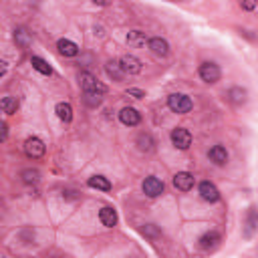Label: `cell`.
Listing matches in <instances>:
<instances>
[{"label": "cell", "mask_w": 258, "mask_h": 258, "mask_svg": "<svg viewBox=\"0 0 258 258\" xmlns=\"http://www.w3.org/2000/svg\"><path fill=\"white\" fill-rule=\"evenodd\" d=\"M79 83H81V87H83V91L85 93H95V95H105L107 93V87L103 85V83H99L91 73H81L79 75Z\"/></svg>", "instance_id": "6da1fadb"}, {"label": "cell", "mask_w": 258, "mask_h": 258, "mask_svg": "<svg viewBox=\"0 0 258 258\" xmlns=\"http://www.w3.org/2000/svg\"><path fill=\"white\" fill-rule=\"evenodd\" d=\"M25 154H27L29 158H33V160L43 158V156H45V144H43V140H39V138H29V140L25 142Z\"/></svg>", "instance_id": "277c9868"}, {"label": "cell", "mask_w": 258, "mask_h": 258, "mask_svg": "<svg viewBox=\"0 0 258 258\" xmlns=\"http://www.w3.org/2000/svg\"><path fill=\"white\" fill-rule=\"evenodd\" d=\"M246 226H248L246 236H250V234H252V230L258 226V214H256V210H254V208H250V210H248V216H246Z\"/></svg>", "instance_id": "603a6c76"}, {"label": "cell", "mask_w": 258, "mask_h": 258, "mask_svg": "<svg viewBox=\"0 0 258 258\" xmlns=\"http://www.w3.org/2000/svg\"><path fill=\"white\" fill-rule=\"evenodd\" d=\"M87 184H89V188H95V190H103V192L111 190V182L107 178H103V176H93V178H89Z\"/></svg>", "instance_id": "d6986e66"}, {"label": "cell", "mask_w": 258, "mask_h": 258, "mask_svg": "<svg viewBox=\"0 0 258 258\" xmlns=\"http://www.w3.org/2000/svg\"><path fill=\"white\" fill-rule=\"evenodd\" d=\"M172 144L178 148V150H188L192 146V134L184 127H176L172 132Z\"/></svg>", "instance_id": "3957f363"}, {"label": "cell", "mask_w": 258, "mask_h": 258, "mask_svg": "<svg viewBox=\"0 0 258 258\" xmlns=\"http://www.w3.org/2000/svg\"><path fill=\"white\" fill-rule=\"evenodd\" d=\"M174 186L182 192H190L194 188V176L188 174V172H180L174 176Z\"/></svg>", "instance_id": "30bf717a"}, {"label": "cell", "mask_w": 258, "mask_h": 258, "mask_svg": "<svg viewBox=\"0 0 258 258\" xmlns=\"http://www.w3.org/2000/svg\"><path fill=\"white\" fill-rule=\"evenodd\" d=\"M31 65H33V69L39 71L41 75H51V73H53L51 65H49L45 59H41V57H33V59H31Z\"/></svg>", "instance_id": "ffe728a7"}, {"label": "cell", "mask_w": 258, "mask_h": 258, "mask_svg": "<svg viewBox=\"0 0 258 258\" xmlns=\"http://www.w3.org/2000/svg\"><path fill=\"white\" fill-rule=\"evenodd\" d=\"M7 136H9V125L3 123V140H7Z\"/></svg>", "instance_id": "4dcf8cb0"}, {"label": "cell", "mask_w": 258, "mask_h": 258, "mask_svg": "<svg viewBox=\"0 0 258 258\" xmlns=\"http://www.w3.org/2000/svg\"><path fill=\"white\" fill-rule=\"evenodd\" d=\"M256 7V3H242V9H246V11H252Z\"/></svg>", "instance_id": "f546056e"}, {"label": "cell", "mask_w": 258, "mask_h": 258, "mask_svg": "<svg viewBox=\"0 0 258 258\" xmlns=\"http://www.w3.org/2000/svg\"><path fill=\"white\" fill-rule=\"evenodd\" d=\"M3 111L7 113V115H13V113H17V109H19V101L15 99V97H5L3 99Z\"/></svg>", "instance_id": "7402d4cb"}, {"label": "cell", "mask_w": 258, "mask_h": 258, "mask_svg": "<svg viewBox=\"0 0 258 258\" xmlns=\"http://www.w3.org/2000/svg\"><path fill=\"white\" fill-rule=\"evenodd\" d=\"M21 178H23L25 184H37V182L41 180V174H39L37 170H25V172L21 174Z\"/></svg>", "instance_id": "484cf974"}, {"label": "cell", "mask_w": 258, "mask_h": 258, "mask_svg": "<svg viewBox=\"0 0 258 258\" xmlns=\"http://www.w3.org/2000/svg\"><path fill=\"white\" fill-rule=\"evenodd\" d=\"M119 63H121L125 75H138V73H142V61H140L138 57H134V55H125V57H121Z\"/></svg>", "instance_id": "52a82bcc"}, {"label": "cell", "mask_w": 258, "mask_h": 258, "mask_svg": "<svg viewBox=\"0 0 258 258\" xmlns=\"http://www.w3.org/2000/svg\"><path fill=\"white\" fill-rule=\"evenodd\" d=\"M105 71H107V75H109L113 81H117V83H121L123 77H125V71H123V67H121L119 61H107Z\"/></svg>", "instance_id": "7c38bea8"}, {"label": "cell", "mask_w": 258, "mask_h": 258, "mask_svg": "<svg viewBox=\"0 0 258 258\" xmlns=\"http://www.w3.org/2000/svg\"><path fill=\"white\" fill-rule=\"evenodd\" d=\"M228 97H230V101L232 103H244V99H246V91L244 89H240V87H234V89H230V93H228Z\"/></svg>", "instance_id": "d4e9b609"}, {"label": "cell", "mask_w": 258, "mask_h": 258, "mask_svg": "<svg viewBox=\"0 0 258 258\" xmlns=\"http://www.w3.org/2000/svg\"><path fill=\"white\" fill-rule=\"evenodd\" d=\"M200 196H202L206 202H218V200H220L218 188H216L214 184H210V182H202V184H200Z\"/></svg>", "instance_id": "8fae6325"}, {"label": "cell", "mask_w": 258, "mask_h": 258, "mask_svg": "<svg viewBox=\"0 0 258 258\" xmlns=\"http://www.w3.org/2000/svg\"><path fill=\"white\" fill-rule=\"evenodd\" d=\"M99 220H101V224H103V226L113 228V226L117 224V212H115L113 208L105 206V208H101V212H99Z\"/></svg>", "instance_id": "5bb4252c"}, {"label": "cell", "mask_w": 258, "mask_h": 258, "mask_svg": "<svg viewBox=\"0 0 258 258\" xmlns=\"http://www.w3.org/2000/svg\"><path fill=\"white\" fill-rule=\"evenodd\" d=\"M15 41H17L21 47H29V45H31V35H29L25 29H17V31H15Z\"/></svg>", "instance_id": "cb8c5ba5"}, {"label": "cell", "mask_w": 258, "mask_h": 258, "mask_svg": "<svg viewBox=\"0 0 258 258\" xmlns=\"http://www.w3.org/2000/svg\"><path fill=\"white\" fill-rule=\"evenodd\" d=\"M168 107H170L174 113H188V111H192L194 103H192V99H190L188 95H184V93H174V95L168 97Z\"/></svg>", "instance_id": "7a4b0ae2"}, {"label": "cell", "mask_w": 258, "mask_h": 258, "mask_svg": "<svg viewBox=\"0 0 258 258\" xmlns=\"http://www.w3.org/2000/svg\"><path fill=\"white\" fill-rule=\"evenodd\" d=\"M220 67L216 65V63H202L200 65V77H202V81H206V83H216L218 79H220Z\"/></svg>", "instance_id": "8992f818"}, {"label": "cell", "mask_w": 258, "mask_h": 258, "mask_svg": "<svg viewBox=\"0 0 258 258\" xmlns=\"http://www.w3.org/2000/svg\"><path fill=\"white\" fill-rule=\"evenodd\" d=\"M85 103L89 107H97L101 103V95H95V93H85Z\"/></svg>", "instance_id": "4316f807"}, {"label": "cell", "mask_w": 258, "mask_h": 258, "mask_svg": "<svg viewBox=\"0 0 258 258\" xmlns=\"http://www.w3.org/2000/svg\"><path fill=\"white\" fill-rule=\"evenodd\" d=\"M210 160H212L214 164H218V166H224V164L228 162V152H226V148L214 146V148L210 150Z\"/></svg>", "instance_id": "2e32d148"}, {"label": "cell", "mask_w": 258, "mask_h": 258, "mask_svg": "<svg viewBox=\"0 0 258 258\" xmlns=\"http://www.w3.org/2000/svg\"><path fill=\"white\" fill-rule=\"evenodd\" d=\"M164 182L160 180V178H156V176H150V178H146V182H144V192H146V196H150V198H158V196H162L164 194Z\"/></svg>", "instance_id": "5b68a950"}, {"label": "cell", "mask_w": 258, "mask_h": 258, "mask_svg": "<svg viewBox=\"0 0 258 258\" xmlns=\"http://www.w3.org/2000/svg\"><path fill=\"white\" fill-rule=\"evenodd\" d=\"M148 47H150V51H152L156 57H168V55H170V45H168V41H164V39H160V37L150 39Z\"/></svg>", "instance_id": "9c48e42d"}, {"label": "cell", "mask_w": 258, "mask_h": 258, "mask_svg": "<svg viewBox=\"0 0 258 258\" xmlns=\"http://www.w3.org/2000/svg\"><path fill=\"white\" fill-rule=\"evenodd\" d=\"M154 146H156V142H154V138H152L150 134H142V136L138 138V148H140L142 152L150 154V152H154Z\"/></svg>", "instance_id": "44dd1931"}, {"label": "cell", "mask_w": 258, "mask_h": 258, "mask_svg": "<svg viewBox=\"0 0 258 258\" xmlns=\"http://www.w3.org/2000/svg\"><path fill=\"white\" fill-rule=\"evenodd\" d=\"M127 43L132 47H136V49H140V47H146V43H150V41L146 39V35L142 31H132L127 35Z\"/></svg>", "instance_id": "ac0fdd59"}, {"label": "cell", "mask_w": 258, "mask_h": 258, "mask_svg": "<svg viewBox=\"0 0 258 258\" xmlns=\"http://www.w3.org/2000/svg\"><path fill=\"white\" fill-rule=\"evenodd\" d=\"M57 117L63 121V123H71L73 121V107L69 103H59L57 105Z\"/></svg>", "instance_id": "e0dca14e"}, {"label": "cell", "mask_w": 258, "mask_h": 258, "mask_svg": "<svg viewBox=\"0 0 258 258\" xmlns=\"http://www.w3.org/2000/svg\"><path fill=\"white\" fill-rule=\"evenodd\" d=\"M218 242H220V234L218 232H206L202 238H200V248H204V250H212V248H216L218 246Z\"/></svg>", "instance_id": "9a60e30c"}, {"label": "cell", "mask_w": 258, "mask_h": 258, "mask_svg": "<svg viewBox=\"0 0 258 258\" xmlns=\"http://www.w3.org/2000/svg\"><path fill=\"white\" fill-rule=\"evenodd\" d=\"M144 234H146V236H156V234H160V232H158V228H156L154 224H148V226L144 228Z\"/></svg>", "instance_id": "83f0119b"}, {"label": "cell", "mask_w": 258, "mask_h": 258, "mask_svg": "<svg viewBox=\"0 0 258 258\" xmlns=\"http://www.w3.org/2000/svg\"><path fill=\"white\" fill-rule=\"evenodd\" d=\"M119 119H121V123H123V125L136 127V125H140L142 115H140V113H138V109H134V107H125V109H121Z\"/></svg>", "instance_id": "ba28073f"}, {"label": "cell", "mask_w": 258, "mask_h": 258, "mask_svg": "<svg viewBox=\"0 0 258 258\" xmlns=\"http://www.w3.org/2000/svg\"><path fill=\"white\" fill-rule=\"evenodd\" d=\"M57 49H59V53L63 57H77L79 55V47L73 41H69V39H61L57 43Z\"/></svg>", "instance_id": "4fadbf2b"}, {"label": "cell", "mask_w": 258, "mask_h": 258, "mask_svg": "<svg viewBox=\"0 0 258 258\" xmlns=\"http://www.w3.org/2000/svg\"><path fill=\"white\" fill-rule=\"evenodd\" d=\"M127 95H132L134 99H144V97H146V93H144V91H140V89H129V91H127Z\"/></svg>", "instance_id": "f1b7e54d"}]
</instances>
